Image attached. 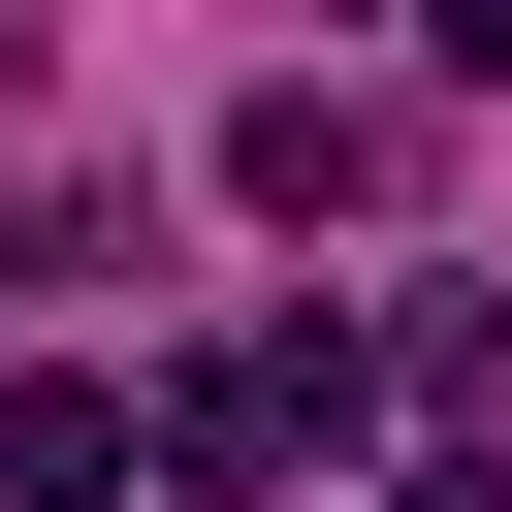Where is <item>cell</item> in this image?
Listing matches in <instances>:
<instances>
[{"instance_id": "obj_2", "label": "cell", "mask_w": 512, "mask_h": 512, "mask_svg": "<svg viewBox=\"0 0 512 512\" xmlns=\"http://www.w3.org/2000/svg\"><path fill=\"white\" fill-rule=\"evenodd\" d=\"M224 192H256V224H352V192H384V96H224Z\"/></svg>"}, {"instance_id": "obj_1", "label": "cell", "mask_w": 512, "mask_h": 512, "mask_svg": "<svg viewBox=\"0 0 512 512\" xmlns=\"http://www.w3.org/2000/svg\"><path fill=\"white\" fill-rule=\"evenodd\" d=\"M352 384H384V352H352V320H224V352H192V384H160V416H128V448H192V480H224V512H256V480H320V448H352Z\"/></svg>"}, {"instance_id": "obj_3", "label": "cell", "mask_w": 512, "mask_h": 512, "mask_svg": "<svg viewBox=\"0 0 512 512\" xmlns=\"http://www.w3.org/2000/svg\"><path fill=\"white\" fill-rule=\"evenodd\" d=\"M128 480V384H0V512H96Z\"/></svg>"}]
</instances>
